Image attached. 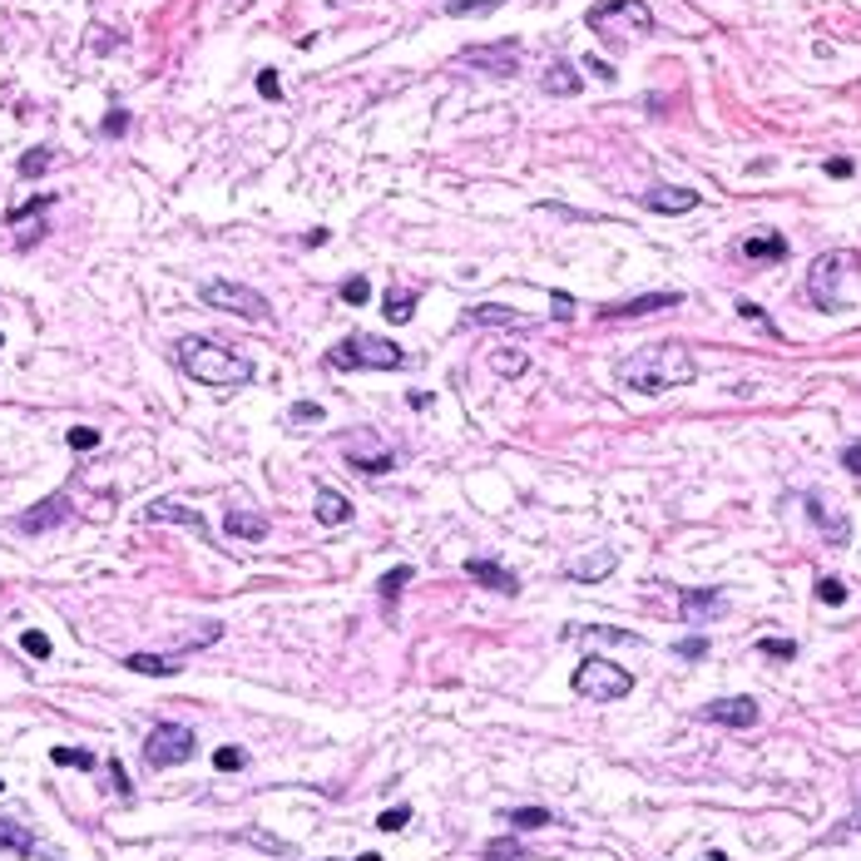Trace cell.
I'll use <instances>...</instances> for the list:
<instances>
[{"instance_id":"cell-3","label":"cell","mask_w":861,"mask_h":861,"mask_svg":"<svg viewBox=\"0 0 861 861\" xmlns=\"http://www.w3.org/2000/svg\"><path fill=\"white\" fill-rule=\"evenodd\" d=\"M585 25L609 45H629V40L654 35V11L644 0H604V5H589Z\"/></svg>"},{"instance_id":"cell-54","label":"cell","mask_w":861,"mask_h":861,"mask_svg":"<svg viewBox=\"0 0 861 861\" xmlns=\"http://www.w3.org/2000/svg\"><path fill=\"white\" fill-rule=\"evenodd\" d=\"M0 347H5V337H0Z\"/></svg>"},{"instance_id":"cell-21","label":"cell","mask_w":861,"mask_h":861,"mask_svg":"<svg viewBox=\"0 0 861 861\" xmlns=\"http://www.w3.org/2000/svg\"><path fill=\"white\" fill-rule=\"evenodd\" d=\"M579 89H585V80H579V70H574L570 60H554L550 70H544V95H564V99H570V95H579Z\"/></svg>"},{"instance_id":"cell-12","label":"cell","mask_w":861,"mask_h":861,"mask_svg":"<svg viewBox=\"0 0 861 861\" xmlns=\"http://www.w3.org/2000/svg\"><path fill=\"white\" fill-rule=\"evenodd\" d=\"M703 723H718V728H753L757 723V698H713L698 708Z\"/></svg>"},{"instance_id":"cell-46","label":"cell","mask_w":861,"mask_h":861,"mask_svg":"<svg viewBox=\"0 0 861 861\" xmlns=\"http://www.w3.org/2000/svg\"><path fill=\"white\" fill-rule=\"evenodd\" d=\"M738 312H743V317H753V322H763V327H767V332H777V327H772V322H767V312H763V308H757V302H738Z\"/></svg>"},{"instance_id":"cell-34","label":"cell","mask_w":861,"mask_h":861,"mask_svg":"<svg viewBox=\"0 0 861 861\" xmlns=\"http://www.w3.org/2000/svg\"><path fill=\"white\" fill-rule=\"evenodd\" d=\"M21 649L30 654V659H50V638H45L40 629H25V634H21Z\"/></svg>"},{"instance_id":"cell-53","label":"cell","mask_w":861,"mask_h":861,"mask_svg":"<svg viewBox=\"0 0 861 861\" xmlns=\"http://www.w3.org/2000/svg\"><path fill=\"white\" fill-rule=\"evenodd\" d=\"M0 792H5V777H0Z\"/></svg>"},{"instance_id":"cell-18","label":"cell","mask_w":861,"mask_h":861,"mask_svg":"<svg viewBox=\"0 0 861 861\" xmlns=\"http://www.w3.org/2000/svg\"><path fill=\"white\" fill-rule=\"evenodd\" d=\"M807 515H812V525H817V530H827L831 544H847V535H851L847 515H837L822 495H807Z\"/></svg>"},{"instance_id":"cell-41","label":"cell","mask_w":861,"mask_h":861,"mask_svg":"<svg viewBox=\"0 0 861 861\" xmlns=\"http://www.w3.org/2000/svg\"><path fill=\"white\" fill-rule=\"evenodd\" d=\"M406 822H411V807H392V812H382V817H376V827H382V831H401Z\"/></svg>"},{"instance_id":"cell-38","label":"cell","mask_w":861,"mask_h":861,"mask_svg":"<svg viewBox=\"0 0 861 861\" xmlns=\"http://www.w3.org/2000/svg\"><path fill=\"white\" fill-rule=\"evenodd\" d=\"M757 649H763L767 659H798V644H792V638H763Z\"/></svg>"},{"instance_id":"cell-52","label":"cell","mask_w":861,"mask_h":861,"mask_svg":"<svg viewBox=\"0 0 861 861\" xmlns=\"http://www.w3.org/2000/svg\"><path fill=\"white\" fill-rule=\"evenodd\" d=\"M357 861H382V857H376V851H367V857H357Z\"/></svg>"},{"instance_id":"cell-44","label":"cell","mask_w":861,"mask_h":861,"mask_svg":"<svg viewBox=\"0 0 861 861\" xmlns=\"http://www.w3.org/2000/svg\"><path fill=\"white\" fill-rule=\"evenodd\" d=\"M257 95H263V99H283V85H277L273 70H263V75H257Z\"/></svg>"},{"instance_id":"cell-31","label":"cell","mask_w":861,"mask_h":861,"mask_svg":"<svg viewBox=\"0 0 861 861\" xmlns=\"http://www.w3.org/2000/svg\"><path fill=\"white\" fill-rule=\"evenodd\" d=\"M495 5H505V0H441L446 15H485V11H495Z\"/></svg>"},{"instance_id":"cell-23","label":"cell","mask_w":861,"mask_h":861,"mask_svg":"<svg viewBox=\"0 0 861 861\" xmlns=\"http://www.w3.org/2000/svg\"><path fill=\"white\" fill-rule=\"evenodd\" d=\"M124 669L144 673V679H173V673H179V659H164V654H129Z\"/></svg>"},{"instance_id":"cell-50","label":"cell","mask_w":861,"mask_h":861,"mask_svg":"<svg viewBox=\"0 0 861 861\" xmlns=\"http://www.w3.org/2000/svg\"><path fill=\"white\" fill-rule=\"evenodd\" d=\"M827 173H831V179H851V159H831Z\"/></svg>"},{"instance_id":"cell-24","label":"cell","mask_w":861,"mask_h":861,"mask_svg":"<svg viewBox=\"0 0 861 861\" xmlns=\"http://www.w3.org/2000/svg\"><path fill=\"white\" fill-rule=\"evenodd\" d=\"M0 851H11V857H30V851H35V831L21 827V822L0 817Z\"/></svg>"},{"instance_id":"cell-36","label":"cell","mask_w":861,"mask_h":861,"mask_svg":"<svg viewBox=\"0 0 861 861\" xmlns=\"http://www.w3.org/2000/svg\"><path fill=\"white\" fill-rule=\"evenodd\" d=\"M817 599L822 604H847V585L827 574V579H817Z\"/></svg>"},{"instance_id":"cell-26","label":"cell","mask_w":861,"mask_h":861,"mask_svg":"<svg viewBox=\"0 0 861 861\" xmlns=\"http://www.w3.org/2000/svg\"><path fill=\"white\" fill-rule=\"evenodd\" d=\"M747 263H767V257H787V238L782 233H763V238H747L743 243Z\"/></svg>"},{"instance_id":"cell-22","label":"cell","mask_w":861,"mask_h":861,"mask_svg":"<svg viewBox=\"0 0 861 861\" xmlns=\"http://www.w3.org/2000/svg\"><path fill=\"white\" fill-rule=\"evenodd\" d=\"M317 520L322 525H347L351 520V500L332 485H317Z\"/></svg>"},{"instance_id":"cell-25","label":"cell","mask_w":861,"mask_h":861,"mask_svg":"<svg viewBox=\"0 0 861 861\" xmlns=\"http://www.w3.org/2000/svg\"><path fill=\"white\" fill-rule=\"evenodd\" d=\"M619 564V554L614 550H604V554H589V560H574L570 564V579H579V585H589V579H604L609 570Z\"/></svg>"},{"instance_id":"cell-35","label":"cell","mask_w":861,"mask_h":861,"mask_svg":"<svg viewBox=\"0 0 861 861\" xmlns=\"http://www.w3.org/2000/svg\"><path fill=\"white\" fill-rule=\"evenodd\" d=\"M243 763H248L243 747H218V753H213V767H218V772H238Z\"/></svg>"},{"instance_id":"cell-43","label":"cell","mask_w":861,"mask_h":861,"mask_svg":"<svg viewBox=\"0 0 861 861\" xmlns=\"http://www.w3.org/2000/svg\"><path fill=\"white\" fill-rule=\"evenodd\" d=\"M45 164H50V149H35V154H25V159H21V173H25V179H35V173H45Z\"/></svg>"},{"instance_id":"cell-4","label":"cell","mask_w":861,"mask_h":861,"mask_svg":"<svg viewBox=\"0 0 861 861\" xmlns=\"http://www.w3.org/2000/svg\"><path fill=\"white\" fill-rule=\"evenodd\" d=\"M332 367H362V372H396V367H406L411 357H406V347H396L392 337H376V332H351V337H342L337 347L327 351Z\"/></svg>"},{"instance_id":"cell-48","label":"cell","mask_w":861,"mask_h":861,"mask_svg":"<svg viewBox=\"0 0 861 861\" xmlns=\"http://www.w3.org/2000/svg\"><path fill=\"white\" fill-rule=\"evenodd\" d=\"M109 782H114L119 798H129V777H124V767H119V763H109Z\"/></svg>"},{"instance_id":"cell-27","label":"cell","mask_w":861,"mask_h":861,"mask_svg":"<svg viewBox=\"0 0 861 861\" xmlns=\"http://www.w3.org/2000/svg\"><path fill=\"white\" fill-rule=\"evenodd\" d=\"M505 822H511V831H535V827H554L550 807H515V812H505Z\"/></svg>"},{"instance_id":"cell-20","label":"cell","mask_w":861,"mask_h":861,"mask_svg":"<svg viewBox=\"0 0 861 861\" xmlns=\"http://www.w3.org/2000/svg\"><path fill=\"white\" fill-rule=\"evenodd\" d=\"M224 530L233 535V540H267V515H257V511H228L224 515Z\"/></svg>"},{"instance_id":"cell-55","label":"cell","mask_w":861,"mask_h":861,"mask_svg":"<svg viewBox=\"0 0 861 861\" xmlns=\"http://www.w3.org/2000/svg\"><path fill=\"white\" fill-rule=\"evenodd\" d=\"M857 827H861V817H857Z\"/></svg>"},{"instance_id":"cell-29","label":"cell","mask_w":861,"mask_h":861,"mask_svg":"<svg viewBox=\"0 0 861 861\" xmlns=\"http://www.w3.org/2000/svg\"><path fill=\"white\" fill-rule=\"evenodd\" d=\"M50 763H55V767H80V772H89V767H95V753H85V747H50Z\"/></svg>"},{"instance_id":"cell-1","label":"cell","mask_w":861,"mask_h":861,"mask_svg":"<svg viewBox=\"0 0 861 861\" xmlns=\"http://www.w3.org/2000/svg\"><path fill=\"white\" fill-rule=\"evenodd\" d=\"M698 376V362L683 342H654V347H638L619 362V386L638 396H659L673 386H688Z\"/></svg>"},{"instance_id":"cell-6","label":"cell","mask_w":861,"mask_h":861,"mask_svg":"<svg viewBox=\"0 0 861 861\" xmlns=\"http://www.w3.org/2000/svg\"><path fill=\"white\" fill-rule=\"evenodd\" d=\"M203 302L218 312H233V317H248V322H267L273 317V308H267V298L257 292V287L248 283H228V277H213V283H203Z\"/></svg>"},{"instance_id":"cell-32","label":"cell","mask_w":861,"mask_h":861,"mask_svg":"<svg viewBox=\"0 0 861 861\" xmlns=\"http://www.w3.org/2000/svg\"><path fill=\"white\" fill-rule=\"evenodd\" d=\"M386 317H392V322H411L416 317V292H396V298L386 292Z\"/></svg>"},{"instance_id":"cell-5","label":"cell","mask_w":861,"mask_h":861,"mask_svg":"<svg viewBox=\"0 0 861 861\" xmlns=\"http://www.w3.org/2000/svg\"><path fill=\"white\" fill-rule=\"evenodd\" d=\"M574 693L589 703H619L634 693V673L619 669L614 659H585L574 669Z\"/></svg>"},{"instance_id":"cell-45","label":"cell","mask_w":861,"mask_h":861,"mask_svg":"<svg viewBox=\"0 0 861 861\" xmlns=\"http://www.w3.org/2000/svg\"><path fill=\"white\" fill-rule=\"evenodd\" d=\"M841 466H847L851 476H861V441H851V446L841 451Z\"/></svg>"},{"instance_id":"cell-37","label":"cell","mask_w":861,"mask_h":861,"mask_svg":"<svg viewBox=\"0 0 861 861\" xmlns=\"http://www.w3.org/2000/svg\"><path fill=\"white\" fill-rule=\"evenodd\" d=\"M673 654H679V659H703V654H708V638H703V634H688V638H679V644H673Z\"/></svg>"},{"instance_id":"cell-19","label":"cell","mask_w":861,"mask_h":861,"mask_svg":"<svg viewBox=\"0 0 861 861\" xmlns=\"http://www.w3.org/2000/svg\"><path fill=\"white\" fill-rule=\"evenodd\" d=\"M466 327H525V317L500 302H476V308H466Z\"/></svg>"},{"instance_id":"cell-7","label":"cell","mask_w":861,"mask_h":861,"mask_svg":"<svg viewBox=\"0 0 861 861\" xmlns=\"http://www.w3.org/2000/svg\"><path fill=\"white\" fill-rule=\"evenodd\" d=\"M193 728L183 723H154V733L144 738V763L149 767H179L193 757Z\"/></svg>"},{"instance_id":"cell-15","label":"cell","mask_w":861,"mask_h":861,"mask_svg":"<svg viewBox=\"0 0 861 861\" xmlns=\"http://www.w3.org/2000/svg\"><path fill=\"white\" fill-rule=\"evenodd\" d=\"M347 460H351V470H362V476H386V470L396 466V451L382 446L376 436H362L347 446Z\"/></svg>"},{"instance_id":"cell-2","label":"cell","mask_w":861,"mask_h":861,"mask_svg":"<svg viewBox=\"0 0 861 861\" xmlns=\"http://www.w3.org/2000/svg\"><path fill=\"white\" fill-rule=\"evenodd\" d=\"M173 351H179L183 372H189L193 382H203V386H243V382H253V362L238 357V351H228V347H218V342H208V337H183Z\"/></svg>"},{"instance_id":"cell-14","label":"cell","mask_w":861,"mask_h":861,"mask_svg":"<svg viewBox=\"0 0 861 861\" xmlns=\"http://www.w3.org/2000/svg\"><path fill=\"white\" fill-rule=\"evenodd\" d=\"M70 520V500L64 495H45L40 505H30L25 515H15V530L21 535H40V530H55V525Z\"/></svg>"},{"instance_id":"cell-47","label":"cell","mask_w":861,"mask_h":861,"mask_svg":"<svg viewBox=\"0 0 861 861\" xmlns=\"http://www.w3.org/2000/svg\"><path fill=\"white\" fill-rule=\"evenodd\" d=\"M248 841H257L263 851H287V841H277V837H263V831H243Z\"/></svg>"},{"instance_id":"cell-39","label":"cell","mask_w":861,"mask_h":861,"mask_svg":"<svg viewBox=\"0 0 861 861\" xmlns=\"http://www.w3.org/2000/svg\"><path fill=\"white\" fill-rule=\"evenodd\" d=\"M95 446H99L95 426H75V431H70V451H95Z\"/></svg>"},{"instance_id":"cell-40","label":"cell","mask_w":861,"mask_h":861,"mask_svg":"<svg viewBox=\"0 0 861 861\" xmlns=\"http://www.w3.org/2000/svg\"><path fill=\"white\" fill-rule=\"evenodd\" d=\"M287 421H292V426L322 421V406H317V401H298V406H292V411H287Z\"/></svg>"},{"instance_id":"cell-17","label":"cell","mask_w":861,"mask_h":861,"mask_svg":"<svg viewBox=\"0 0 861 861\" xmlns=\"http://www.w3.org/2000/svg\"><path fill=\"white\" fill-rule=\"evenodd\" d=\"M144 520L183 525V530H193V535H208V530H203V515H198V511H189V505H179V500H154L149 511H144Z\"/></svg>"},{"instance_id":"cell-49","label":"cell","mask_w":861,"mask_h":861,"mask_svg":"<svg viewBox=\"0 0 861 861\" xmlns=\"http://www.w3.org/2000/svg\"><path fill=\"white\" fill-rule=\"evenodd\" d=\"M124 129H129V114H124V109H114V114L105 119V134H124Z\"/></svg>"},{"instance_id":"cell-28","label":"cell","mask_w":861,"mask_h":861,"mask_svg":"<svg viewBox=\"0 0 861 861\" xmlns=\"http://www.w3.org/2000/svg\"><path fill=\"white\" fill-rule=\"evenodd\" d=\"M411 579H416V570H411V564H396L392 574H382V585H376V589H382V599H386V604H392V599L401 595V589L411 585Z\"/></svg>"},{"instance_id":"cell-16","label":"cell","mask_w":861,"mask_h":861,"mask_svg":"<svg viewBox=\"0 0 861 861\" xmlns=\"http://www.w3.org/2000/svg\"><path fill=\"white\" fill-rule=\"evenodd\" d=\"M703 203V193H693V189H669V183H659V189H649L644 193V208H654V213H693Z\"/></svg>"},{"instance_id":"cell-9","label":"cell","mask_w":861,"mask_h":861,"mask_svg":"<svg viewBox=\"0 0 861 861\" xmlns=\"http://www.w3.org/2000/svg\"><path fill=\"white\" fill-rule=\"evenodd\" d=\"M460 64L485 70V75H515L520 70V40H500V45H466Z\"/></svg>"},{"instance_id":"cell-42","label":"cell","mask_w":861,"mask_h":861,"mask_svg":"<svg viewBox=\"0 0 861 861\" xmlns=\"http://www.w3.org/2000/svg\"><path fill=\"white\" fill-rule=\"evenodd\" d=\"M485 857L490 861H515V857H520V847H515L511 837H500V841H490V847H485Z\"/></svg>"},{"instance_id":"cell-8","label":"cell","mask_w":861,"mask_h":861,"mask_svg":"<svg viewBox=\"0 0 861 861\" xmlns=\"http://www.w3.org/2000/svg\"><path fill=\"white\" fill-rule=\"evenodd\" d=\"M841 267H861V253H827V257H817L812 273H807V298L817 302L822 312H837L841 308V292H837Z\"/></svg>"},{"instance_id":"cell-51","label":"cell","mask_w":861,"mask_h":861,"mask_svg":"<svg viewBox=\"0 0 861 861\" xmlns=\"http://www.w3.org/2000/svg\"><path fill=\"white\" fill-rule=\"evenodd\" d=\"M589 75H599V80H619V75H614V64H604V60H589Z\"/></svg>"},{"instance_id":"cell-10","label":"cell","mask_w":861,"mask_h":861,"mask_svg":"<svg viewBox=\"0 0 861 861\" xmlns=\"http://www.w3.org/2000/svg\"><path fill=\"white\" fill-rule=\"evenodd\" d=\"M683 292H644V298H629V302H609V308H599V317L604 322H629V317H649V312H669L679 308Z\"/></svg>"},{"instance_id":"cell-11","label":"cell","mask_w":861,"mask_h":861,"mask_svg":"<svg viewBox=\"0 0 861 861\" xmlns=\"http://www.w3.org/2000/svg\"><path fill=\"white\" fill-rule=\"evenodd\" d=\"M466 574L476 579L480 589H490V595H520L515 570H511V564H500L495 554H476V560H466Z\"/></svg>"},{"instance_id":"cell-33","label":"cell","mask_w":861,"mask_h":861,"mask_svg":"<svg viewBox=\"0 0 861 861\" xmlns=\"http://www.w3.org/2000/svg\"><path fill=\"white\" fill-rule=\"evenodd\" d=\"M367 298H372V283H367V277H347V283H342V302L362 308Z\"/></svg>"},{"instance_id":"cell-13","label":"cell","mask_w":861,"mask_h":861,"mask_svg":"<svg viewBox=\"0 0 861 861\" xmlns=\"http://www.w3.org/2000/svg\"><path fill=\"white\" fill-rule=\"evenodd\" d=\"M679 614H683V624L703 629V624H713V619L728 614V599L718 595V589H683V595H679Z\"/></svg>"},{"instance_id":"cell-30","label":"cell","mask_w":861,"mask_h":861,"mask_svg":"<svg viewBox=\"0 0 861 861\" xmlns=\"http://www.w3.org/2000/svg\"><path fill=\"white\" fill-rule=\"evenodd\" d=\"M490 367H495V376H520L525 367H530V357H525V351H495Z\"/></svg>"}]
</instances>
